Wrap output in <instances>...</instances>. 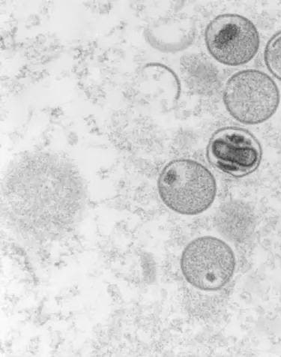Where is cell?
<instances>
[{
    "mask_svg": "<svg viewBox=\"0 0 281 357\" xmlns=\"http://www.w3.org/2000/svg\"><path fill=\"white\" fill-rule=\"evenodd\" d=\"M205 43L215 61L234 67L252 61L259 51L260 38L249 19L237 14H225L208 24Z\"/></svg>",
    "mask_w": 281,
    "mask_h": 357,
    "instance_id": "4",
    "label": "cell"
},
{
    "mask_svg": "<svg viewBox=\"0 0 281 357\" xmlns=\"http://www.w3.org/2000/svg\"><path fill=\"white\" fill-rule=\"evenodd\" d=\"M208 162L227 175L252 174L262 161L263 151L256 137L238 127H225L211 137L206 148Z\"/></svg>",
    "mask_w": 281,
    "mask_h": 357,
    "instance_id": "5",
    "label": "cell"
},
{
    "mask_svg": "<svg viewBox=\"0 0 281 357\" xmlns=\"http://www.w3.org/2000/svg\"><path fill=\"white\" fill-rule=\"evenodd\" d=\"M215 176L203 164L180 158L160 172L158 190L164 204L178 214L197 215L212 206L217 195Z\"/></svg>",
    "mask_w": 281,
    "mask_h": 357,
    "instance_id": "1",
    "label": "cell"
},
{
    "mask_svg": "<svg viewBox=\"0 0 281 357\" xmlns=\"http://www.w3.org/2000/svg\"><path fill=\"white\" fill-rule=\"evenodd\" d=\"M264 62L269 73L281 82V31L268 41L264 49Z\"/></svg>",
    "mask_w": 281,
    "mask_h": 357,
    "instance_id": "7",
    "label": "cell"
},
{
    "mask_svg": "<svg viewBox=\"0 0 281 357\" xmlns=\"http://www.w3.org/2000/svg\"><path fill=\"white\" fill-rule=\"evenodd\" d=\"M223 100L229 115L238 122L255 126L272 118L280 105L279 88L266 73L248 69L227 81Z\"/></svg>",
    "mask_w": 281,
    "mask_h": 357,
    "instance_id": "2",
    "label": "cell"
},
{
    "mask_svg": "<svg viewBox=\"0 0 281 357\" xmlns=\"http://www.w3.org/2000/svg\"><path fill=\"white\" fill-rule=\"evenodd\" d=\"M180 266L189 284L199 291L213 292L222 289L233 279L236 255L225 241L204 236L185 246Z\"/></svg>",
    "mask_w": 281,
    "mask_h": 357,
    "instance_id": "3",
    "label": "cell"
},
{
    "mask_svg": "<svg viewBox=\"0 0 281 357\" xmlns=\"http://www.w3.org/2000/svg\"><path fill=\"white\" fill-rule=\"evenodd\" d=\"M147 42L160 52H176L192 41L193 32L186 31L185 23L174 18H163L148 26L145 31Z\"/></svg>",
    "mask_w": 281,
    "mask_h": 357,
    "instance_id": "6",
    "label": "cell"
}]
</instances>
